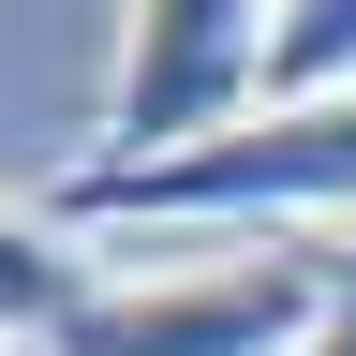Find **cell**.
<instances>
[{"label":"cell","mask_w":356,"mask_h":356,"mask_svg":"<svg viewBox=\"0 0 356 356\" xmlns=\"http://www.w3.org/2000/svg\"><path fill=\"white\" fill-rule=\"evenodd\" d=\"M0 356H15V341H0Z\"/></svg>","instance_id":"7"},{"label":"cell","mask_w":356,"mask_h":356,"mask_svg":"<svg viewBox=\"0 0 356 356\" xmlns=\"http://www.w3.org/2000/svg\"><path fill=\"white\" fill-rule=\"evenodd\" d=\"M119 282V252H89L60 208H30V193H0V341L15 356H60L89 327V297Z\"/></svg>","instance_id":"4"},{"label":"cell","mask_w":356,"mask_h":356,"mask_svg":"<svg viewBox=\"0 0 356 356\" xmlns=\"http://www.w3.org/2000/svg\"><path fill=\"white\" fill-rule=\"evenodd\" d=\"M44 208L74 238H267L282 252V222L356 238V104H252L238 134H193L163 163H74Z\"/></svg>","instance_id":"1"},{"label":"cell","mask_w":356,"mask_h":356,"mask_svg":"<svg viewBox=\"0 0 356 356\" xmlns=\"http://www.w3.org/2000/svg\"><path fill=\"white\" fill-rule=\"evenodd\" d=\"M312 356H356V238H327V341Z\"/></svg>","instance_id":"6"},{"label":"cell","mask_w":356,"mask_h":356,"mask_svg":"<svg viewBox=\"0 0 356 356\" xmlns=\"http://www.w3.org/2000/svg\"><path fill=\"white\" fill-rule=\"evenodd\" d=\"M267 15L282 0H119V74L89 163H163L193 134H238L267 104Z\"/></svg>","instance_id":"3"},{"label":"cell","mask_w":356,"mask_h":356,"mask_svg":"<svg viewBox=\"0 0 356 356\" xmlns=\"http://www.w3.org/2000/svg\"><path fill=\"white\" fill-rule=\"evenodd\" d=\"M312 341H327V238H282V252L119 267L60 356H312Z\"/></svg>","instance_id":"2"},{"label":"cell","mask_w":356,"mask_h":356,"mask_svg":"<svg viewBox=\"0 0 356 356\" xmlns=\"http://www.w3.org/2000/svg\"><path fill=\"white\" fill-rule=\"evenodd\" d=\"M267 104H356V0H282L267 15Z\"/></svg>","instance_id":"5"}]
</instances>
